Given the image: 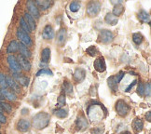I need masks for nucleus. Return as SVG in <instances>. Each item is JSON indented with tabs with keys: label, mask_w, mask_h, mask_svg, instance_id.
Here are the masks:
<instances>
[{
	"label": "nucleus",
	"mask_w": 151,
	"mask_h": 134,
	"mask_svg": "<svg viewBox=\"0 0 151 134\" xmlns=\"http://www.w3.org/2000/svg\"><path fill=\"white\" fill-rule=\"evenodd\" d=\"M50 115L41 112L36 115L33 118V126L36 128L37 130H42L46 128L50 123Z\"/></svg>",
	"instance_id": "nucleus-1"
},
{
	"label": "nucleus",
	"mask_w": 151,
	"mask_h": 134,
	"mask_svg": "<svg viewBox=\"0 0 151 134\" xmlns=\"http://www.w3.org/2000/svg\"><path fill=\"white\" fill-rule=\"evenodd\" d=\"M101 5L97 1H91L87 6V14L90 17H94L100 12Z\"/></svg>",
	"instance_id": "nucleus-2"
},
{
	"label": "nucleus",
	"mask_w": 151,
	"mask_h": 134,
	"mask_svg": "<svg viewBox=\"0 0 151 134\" xmlns=\"http://www.w3.org/2000/svg\"><path fill=\"white\" fill-rule=\"evenodd\" d=\"M116 110L120 116H126L130 111V107L124 101L119 100L116 103Z\"/></svg>",
	"instance_id": "nucleus-3"
},
{
	"label": "nucleus",
	"mask_w": 151,
	"mask_h": 134,
	"mask_svg": "<svg viewBox=\"0 0 151 134\" xmlns=\"http://www.w3.org/2000/svg\"><path fill=\"white\" fill-rule=\"evenodd\" d=\"M8 63H9V66L10 68L11 71L13 72V74H19L21 73V66L19 64L18 61H17L16 57H14L13 55H9L8 56Z\"/></svg>",
	"instance_id": "nucleus-4"
},
{
	"label": "nucleus",
	"mask_w": 151,
	"mask_h": 134,
	"mask_svg": "<svg viewBox=\"0 0 151 134\" xmlns=\"http://www.w3.org/2000/svg\"><path fill=\"white\" fill-rule=\"evenodd\" d=\"M16 34H17V37L20 39V41L24 45H25L26 47L32 45V40H31L30 37L28 36V34H26L25 32L22 31L21 28H19L18 30H17Z\"/></svg>",
	"instance_id": "nucleus-5"
},
{
	"label": "nucleus",
	"mask_w": 151,
	"mask_h": 134,
	"mask_svg": "<svg viewBox=\"0 0 151 134\" xmlns=\"http://www.w3.org/2000/svg\"><path fill=\"white\" fill-rule=\"evenodd\" d=\"M114 39V34L111 31L109 30H106V29H104V30H102L101 33H100V40L103 42V43H110Z\"/></svg>",
	"instance_id": "nucleus-6"
},
{
	"label": "nucleus",
	"mask_w": 151,
	"mask_h": 134,
	"mask_svg": "<svg viewBox=\"0 0 151 134\" xmlns=\"http://www.w3.org/2000/svg\"><path fill=\"white\" fill-rule=\"evenodd\" d=\"M17 61H18L19 62V64L21 66L22 69H24L25 70V71H30V69H31V63L30 62H29L25 57L24 56H22L21 54L17 56Z\"/></svg>",
	"instance_id": "nucleus-7"
},
{
	"label": "nucleus",
	"mask_w": 151,
	"mask_h": 134,
	"mask_svg": "<svg viewBox=\"0 0 151 134\" xmlns=\"http://www.w3.org/2000/svg\"><path fill=\"white\" fill-rule=\"evenodd\" d=\"M93 65H94V69L99 73L104 72V71H106V62H104V59L103 57H100V58H98V59H96L94 61Z\"/></svg>",
	"instance_id": "nucleus-8"
},
{
	"label": "nucleus",
	"mask_w": 151,
	"mask_h": 134,
	"mask_svg": "<svg viewBox=\"0 0 151 134\" xmlns=\"http://www.w3.org/2000/svg\"><path fill=\"white\" fill-rule=\"evenodd\" d=\"M27 8H28V10H29V14H30L33 18L35 17V18H39L40 16V13H39V10L37 9V7L36 5H35V3L33 1H28L27 2Z\"/></svg>",
	"instance_id": "nucleus-9"
},
{
	"label": "nucleus",
	"mask_w": 151,
	"mask_h": 134,
	"mask_svg": "<svg viewBox=\"0 0 151 134\" xmlns=\"http://www.w3.org/2000/svg\"><path fill=\"white\" fill-rule=\"evenodd\" d=\"M6 80H7V84H8V88L11 89L15 92H20L21 89H20V85L16 82V81L13 79V77H6Z\"/></svg>",
	"instance_id": "nucleus-10"
},
{
	"label": "nucleus",
	"mask_w": 151,
	"mask_h": 134,
	"mask_svg": "<svg viewBox=\"0 0 151 134\" xmlns=\"http://www.w3.org/2000/svg\"><path fill=\"white\" fill-rule=\"evenodd\" d=\"M31 123L26 119H20L17 123V129L21 132H26L29 129H30Z\"/></svg>",
	"instance_id": "nucleus-11"
},
{
	"label": "nucleus",
	"mask_w": 151,
	"mask_h": 134,
	"mask_svg": "<svg viewBox=\"0 0 151 134\" xmlns=\"http://www.w3.org/2000/svg\"><path fill=\"white\" fill-rule=\"evenodd\" d=\"M76 125H77V128L79 130H84L88 127L89 123L84 115H79L77 119V122H76Z\"/></svg>",
	"instance_id": "nucleus-12"
},
{
	"label": "nucleus",
	"mask_w": 151,
	"mask_h": 134,
	"mask_svg": "<svg viewBox=\"0 0 151 134\" xmlns=\"http://www.w3.org/2000/svg\"><path fill=\"white\" fill-rule=\"evenodd\" d=\"M0 91H1L4 98L7 99V100L11 101V102H14V101L17 100V96H16V94L13 91H10L8 89H1V90H0Z\"/></svg>",
	"instance_id": "nucleus-13"
},
{
	"label": "nucleus",
	"mask_w": 151,
	"mask_h": 134,
	"mask_svg": "<svg viewBox=\"0 0 151 134\" xmlns=\"http://www.w3.org/2000/svg\"><path fill=\"white\" fill-rule=\"evenodd\" d=\"M42 37L44 39H52L54 37V32H53V29L50 25H46L44 30H43V33H42Z\"/></svg>",
	"instance_id": "nucleus-14"
},
{
	"label": "nucleus",
	"mask_w": 151,
	"mask_h": 134,
	"mask_svg": "<svg viewBox=\"0 0 151 134\" xmlns=\"http://www.w3.org/2000/svg\"><path fill=\"white\" fill-rule=\"evenodd\" d=\"M85 75H86V72L84 69H81L78 68L75 71L74 73V79L76 82H81L84 78H85Z\"/></svg>",
	"instance_id": "nucleus-15"
},
{
	"label": "nucleus",
	"mask_w": 151,
	"mask_h": 134,
	"mask_svg": "<svg viewBox=\"0 0 151 134\" xmlns=\"http://www.w3.org/2000/svg\"><path fill=\"white\" fill-rule=\"evenodd\" d=\"M13 79L19 85H22V86H24V87L28 86L29 85V81H30V80H29V78L26 77H22V75H20V77H19L18 74H14Z\"/></svg>",
	"instance_id": "nucleus-16"
},
{
	"label": "nucleus",
	"mask_w": 151,
	"mask_h": 134,
	"mask_svg": "<svg viewBox=\"0 0 151 134\" xmlns=\"http://www.w3.org/2000/svg\"><path fill=\"white\" fill-rule=\"evenodd\" d=\"M24 19L25 20V21H26V23L28 24L29 28H30L31 32L32 31H35V29H36V21H35V19L33 18V17L30 14H29V13H25Z\"/></svg>",
	"instance_id": "nucleus-17"
},
{
	"label": "nucleus",
	"mask_w": 151,
	"mask_h": 134,
	"mask_svg": "<svg viewBox=\"0 0 151 134\" xmlns=\"http://www.w3.org/2000/svg\"><path fill=\"white\" fill-rule=\"evenodd\" d=\"M19 50V43L16 41V40H12L10 41L8 48H7V53L10 54V53H14V52Z\"/></svg>",
	"instance_id": "nucleus-18"
},
{
	"label": "nucleus",
	"mask_w": 151,
	"mask_h": 134,
	"mask_svg": "<svg viewBox=\"0 0 151 134\" xmlns=\"http://www.w3.org/2000/svg\"><path fill=\"white\" fill-rule=\"evenodd\" d=\"M132 128H133V130H134V131L136 133L141 132L142 130H143V128H144L143 121L140 118H135L132 122Z\"/></svg>",
	"instance_id": "nucleus-19"
},
{
	"label": "nucleus",
	"mask_w": 151,
	"mask_h": 134,
	"mask_svg": "<svg viewBox=\"0 0 151 134\" xmlns=\"http://www.w3.org/2000/svg\"><path fill=\"white\" fill-rule=\"evenodd\" d=\"M19 51H20L21 55L25 57L26 59H27V58H30L31 57V52H30V50H29L27 47L25 45H24L22 43H19Z\"/></svg>",
	"instance_id": "nucleus-20"
},
{
	"label": "nucleus",
	"mask_w": 151,
	"mask_h": 134,
	"mask_svg": "<svg viewBox=\"0 0 151 134\" xmlns=\"http://www.w3.org/2000/svg\"><path fill=\"white\" fill-rule=\"evenodd\" d=\"M35 5H36L37 7H38L40 9L46 10V9H48L50 7L51 2L50 1H48V0H44V1H41V0H37Z\"/></svg>",
	"instance_id": "nucleus-21"
},
{
	"label": "nucleus",
	"mask_w": 151,
	"mask_h": 134,
	"mask_svg": "<svg viewBox=\"0 0 151 134\" xmlns=\"http://www.w3.org/2000/svg\"><path fill=\"white\" fill-rule=\"evenodd\" d=\"M107 83H108L109 88L111 89L113 91H117V90H118V84H119V82H118L117 80H116V78H115L114 75H112V77H110L107 79Z\"/></svg>",
	"instance_id": "nucleus-22"
},
{
	"label": "nucleus",
	"mask_w": 151,
	"mask_h": 134,
	"mask_svg": "<svg viewBox=\"0 0 151 134\" xmlns=\"http://www.w3.org/2000/svg\"><path fill=\"white\" fill-rule=\"evenodd\" d=\"M65 38H66V30L65 28H62L57 34V41L58 43L63 44L65 41Z\"/></svg>",
	"instance_id": "nucleus-23"
},
{
	"label": "nucleus",
	"mask_w": 151,
	"mask_h": 134,
	"mask_svg": "<svg viewBox=\"0 0 151 134\" xmlns=\"http://www.w3.org/2000/svg\"><path fill=\"white\" fill-rule=\"evenodd\" d=\"M104 20H106V23H108V24H110V25H116L118 23V21H119L117 17H115L112 13H107Z\"/></svg>",
	"instance_id": "nucleus-24"
},
{
	"label": "nucleus",
	"mask_w": 151,
	"mask_h": 134,
	"mask_svg": "<svg viewBox=\"0 0 151 134\" xmlns=\"http://www.w3.org/2000/svg\"><path fill=\"white\" fill-rule=\"evenodd\" d=\"M138 18L143 22H149L150 21V16L147 11H145V10H141L140 12L138 13Z\"/></svg>",
	"instance_id": "nucleus-25"
},
{
	"label": "nucleus",
	"mask_w": 151,
	"mask_h": 134,
	"mask_svg": "<svg viewBox=\"0 0 151 134\" xmlns=\"http://www.w3.org/2000/svg\"><path fill=\"white\" fill-rule=\"evenodd\" d=\"M50 58V49L46 48L41 52V61L43 62H48Z\"/></svg>",
	"instance_id": "nucleus-26"
},
{
	"label": "nucleus",
	"mask_w": 151,
	"mask_h": 134,
	"mask_svg": "<svg viewBox=\"0 0 151 134\" xmlns=\"http://www.w3.org/2000/svg\"><path fill=\"white\" fill-rule=\"evenodd\" d=\"M123 11H124V7L122 5H121L120 3H119V4H117L115 6V8H114V9H113V15L115 16V17H118V16H119V15H121L123 13Z\"/></svg>",
	"instance_id": "nucleus-27"
},
{
	"label": "nucleus",
	"mask_w": 151,
	"mask_h": 134,
	"mask_svg": "<svg viewBox=\"0 0 151 134\" xmlns=\"http://www.w3.org/2000/svg\"><path fill=\"white\" fill-rule=\"evenodd\" d=\"M54 113H55V115L57 116V118H66V116L68 115L67 110L63 109V108H60V109L56 110Z\"/></svg>",
	"instance_id": "nucleus-28"
},
{
	"label": "nucleus",
	"mask_w": 151,
	"mask_h": 134,
	"mask_svg": "<svg viewBox=\"0 0 151 134\" xmlns=\"http://www.w3.org/2000/svg\"><path fill=\"white\" fill-rule=\"evenodd\" d=\"M20 24H21V29L24 32H25L26 34L31 33L30 28H29L28 24L26 23V21H25V20L24 18H21V20H20Z\"/></svg>",
	"instance_id": "nucleus-29"
},
{
	"label": "nucleus",
	"mask_w": 151,
	"mask_h": 134,
	"mask_svg": "<svg viewBox=\"0 0 151 134\" xmlns=\"http://www.w3.org/2000/svg\"><path fill=\"white\" fill-rule=\"evenodd\" d=\"M0 107L2 108L3 111L7 112V113H10L11 111H12V106H11L9 103L5 102L4 101L3 102H0Z\"/></svg>",
	"instance_id": "nucleus-30"
},
{
	"label": "nucleus",
	"mask_w": 151,
	"mask_h": 134,
	"mask_svg": "<svg viewBox=\"0 0 151 134\" xmlns=\"http://www.w3.org/2000/svg\"><path fill=\"white\" fill-rule=\"evenodd\" d=\"M143 36L141 34H139V33H135V34H132V40H133V42H134L136 45H139V44H141L142 41H143Z\"/></svg>",
	"instance_id": "nucleus-31"
},
{
	"label": "nucleus",
	"mask_w": 151,
	"mask_h": 134,
	"mask_svg": "<svg viewBox=\"0 0 151 134\" xmlns=\"http://www.w3.org/2000/svg\"><path fill=\"white\" fill-rule=\"evenodd\" d=\"M80 7L81 6L78 1H74L70 4V6H69V8H70V10L72 12H77V11H78Z\"/></svg>",
	"instance_id": "nucleus-32"
},
{
	"label": "nucleus",
	"mask_w": 151,
	"mask_h": 134,
	"mask_svg": "<svg viewBox=\"0 0 151 134\" xmlns=\"http://www.w3.org/2000/svg\"><path fill=\"white\" fill-rule=\"evenodd\" d=\"M0 88L1 89H8L7 80H6V75L0 73Z\"/></svg>",
	"instance_id": "nucleus-33"
},
{
	"label": "nucleus",
	"mask_w": 151,
	"mask_h": 134,
	"mask_svg": "<svg viewBox=\"0 0 151 134\" xmlns=\"http://www.w3.org/2000/svg\"><path fill=\"white\" fill-rule=\"evenodd\" d=\"M63 88H65V90L67 94H70L73 91V86L69 81H65V82H63Z\"/></svg>",
	"instance_id": "nucleus-34"
},
{
	"label": "nucleus",
	"mask_w": 151,
	"mask_h": 134,
	"mask_svg": "<svg viewBox=\"0 0 151 134\" xmlns=\"http://www.w3.org/2000/svg\"><path fill=\"white\" fill-rule=\"evenodd\" d=\"M65 104V94H61L58 98V102H57V106L58 107H63Z\"/></svg>",
	"instance_id": "nucleus-35"
},
{
	"label": "nucleus",
	"mask_w": 151,
	"mask_h": 134,
	"mask_svg": "<svg viewBox=\"0 0 151 134\" xmlns=\"http://www.w3.org/2000/svg\"><path fill=\"white\" fill-rule=\"evenodd\" d=\"M42 75H52V72L49 69H42V70H39V71L37 73V77H40Z\"/></svg>",
	"instance_id": "nucleus-36"
},
{
	"label": "nucleus",
	"mask_w": 151,
	"mask_h": 134,
	"mask_svg": "<svg viewBox=\"0 0 151 134\" xmlns=\"http://www.w3.org/2000/svg\"><path fill=\"white\" fill-rule=\"evenodd\" d=\"M137 93L139 94V96L143 97L145 95V87L142 83H139L138 89H137Z\"/></svg>",
	"instance_id": "nucleus-37"
},
{
	"label": "nucleus",
	"mask_w": 151,
	"mask_h": 134,
	"mask_svg": "<svg viewBox=\"0 0 151 134\" xmlns=\"http://www.w3.org/2000/svg\"><path fill=\"white\" fill-rule=\"evenodd\" d=\"M87 52H88L91 56H94L97 53V49H96V48L94 46H91V47H90L89 49H87Z\"/></svg>",
	"instance_id": "nucleus-38"
},
{
	"label": "nucleus",
	"mask_w": 151,
	"mask_h": 134,
	"mask_svg": "<svg viewBox=\"0 0 151 134\" xmlns=\"http://www.w3.org/2000/svg\"><path fill=\"white\" fill-rule=\"evenodd\" d=\"M145 94H146L147 97H150V95H151V86H150V83L147 84L146 89H145Z\"/></svg>",
	"instance_id": "nucleus-39"
},
{
	"label": "nucleus",
	"mask_w": 151,
	"mask_h": 134,
	"mask_svg": "<svg viewBox=\"0 0 151 134\" xmlns=\"http://www.w3.org/2000/svg\"><path fill=\"white\" fill-rule=\"evenodd\" d=\"M136 83H137V80H136V79H135V80H133L132 82V84H130V85H129V87H128V88L126 89V90H125V91H126V92L131 91V90L133 88V87L135 86V84H136Z\"/></svg>",
	"instance_id": "nucleus-40"
},
{
	"label": "nucleus",
	"mask_w": 151,
	"mask_h": 134,
	"mask_svg": "<svg viewBox=\"0 0 151 134\" xmlns=\"http://www.w3.org/2000/svg\"><path fill=\"white\" fill-rule=\"evenodd\" d=\"M6 122H7V118L2 113H0V124H5Z\"/></svg>",
	"instance_id": "nucleus-41"
},
{
	"label": "nucleus",
	"mask_w": 151,
	"mask_h": 134,
	"mask_svg": "<svg viewBox=\"0 0 151 134\" xmlns=\"http://www.w3.org/2000/svg\"><path fill=\"white\" fill-rule=\"evenodd\" d=\"M92 134H103V130L102 129H95L91 131Z\"/></svg>",
	"instance_id": "nucleus-42"
},
{
	"label": "nucleus",
	"mask_w": 151,
	"mask_h": 134,
	"mask_svg": "<svg viewBox=\"0 0 151 134\" xmlns=\"http://www.w3.org/2000/svg\"><path fill=\"white\" fill-rule=\"evenodd\" d=\"M146 118L148 122L151 121V112H147V114L146 115Z\"/></svg>",
	"instance_id": "nucleus-43"
},
{
	"label": "nucleus",
	"mask_w": 151,
	"mask_h": 134,
	"mask_svg": "<svg viewBox=\"0 0 151 134\" xmlns=\"http://www.w3.org/2000/svg\"><path fill=\"white\" fill-rule=\"evenodd\" d=\"M4 100H5V98H4V96L2 95L1 91H0V102H3Z\"/></svg>",
	"instance_id": "nucleus-44"
},
{
	"label": "nucleus",
	"mask_w": 151,
	"mask_h": 134,
	"mask_svg": "<svg viewBox=\"0 0 151 134\" xmlns=\"http://www.w3.org/2000/svg\"><path fill=\"white\" fill-rule=\"evenodd\" d=\"M28 113V110L27 109H22V115H26Z\"/></svg>",
	"instance_id": "nucleus-45"
},
{
	"label": "nucleus",
	"mask_w": 151,
	"mask_h": 134,
	"mask_svg": "<svg viewBox=\"0 0 151 134\" xmlns=\"http://www.w3.org/2000/svg\"><path fill=\"white\" fill-rule=\"evenodd\" d=\"M120 134H132L130 131H124V132H121Z\"/></svg>",
	"instance_id": "nucleus-46"
},
{
	"label": "nucleus",
	"mask_w": 151,
	"mask_h": 134,
	"mask_svg": "<svg viewBox=\"0 0 151 134\" xmlns=\"http://www.w3.org/2000/svg\"><path fill=\"white\" fill-rule=\"evenodd\" d=\"M3 112V110H2V108L1 107H0V113H2Z\"/></svg>",
	"instance_id": "nucleus-47"
},
{
	"label": "nucleus",
	"mask_w": 151,
	"mask_h": 134,
	"mask_svg": "<svg viewBox=\"0 0 151 134\" xmlns=\"http://www.w3.org/2000/svg\"><path fill=\"white\" fill-rule=\"evenodd\" d=\"M0 128H1V124H0Z\"/></svg>",
	"instance_id": "nucleus-48"
}]
</instances>
